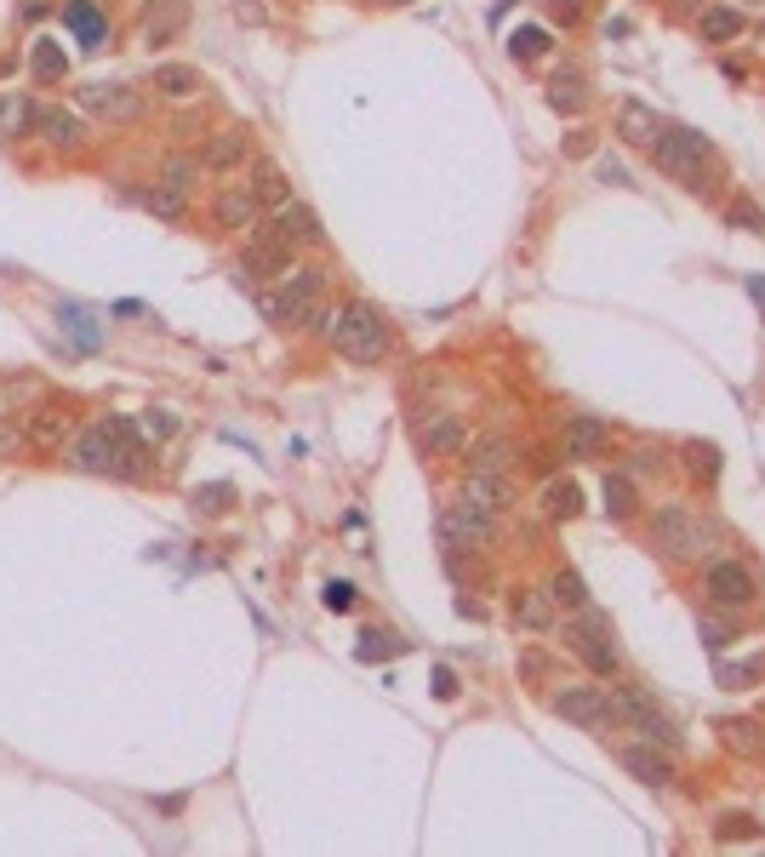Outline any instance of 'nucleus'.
Masks as SVG:
<instances>
[{
	"label": "nucleus",
	"mask_w": 765,
	"mask_h": 857,
	"mask_svg": "<svg viewBox=\"0 0 765 857\" xmlns=\"http://www.w3.org/2000/svg\"><path fill=\"white\" fill-rule=\"evenodd\" d=\"M315 332L338 349L349 367H383V355L394 349V332H389L383 309H372L365 298H349L338 309H320L315 315Z\"/></svg>",
	"instance_id": "1"
},
{
	"label": "nucleus",
	"mask_w": 765,
	"mask_h": 857,
	"mask_svg": "<svg viewBox=\"0 0 765 857\" xmlns=\"http://www.w3.org/2000/svg\"><path fill=\"white\" fill-rule=\"evenodd\" d=\"M320 292H326V269H320V263H291L275 286H263L257 309L269 315L275 326H286V332H297V326H309L326 309Z\"/></svg>",
	"instance_id": "2"
},
{
	"label": "nucleus",
	"mask_w": 765,
	"mask_h": 857,
	"mask_svg": "<svg viewBox=\"0 0 765 857\" xmlns=\"http://www.w3.org/2000/svg\"><path fill=\"white\" fill-rule=\"evenodd\" d=\"M714 543H720L714 520H703L691 504H657V515H651V549H662L669 560L691 567V560H709Z\"/></svg>",
	"instance_id": "3"
},
{
	"label": "nucleus",
	"mask_w": 765,
	"mask_h": 857,
	"mask_svg": "<svg viewBox=\"0 0 765 857\" xmlns=\"http://www.w3.org/2000/svg\"><path fill=\"white\" fill-rule=\"evenodd\" d=\"M651 160L669 178H680L686 189H703V167H714V144L691 126H662L657 144H651Z\"/></svg>",
	"instance_id": "4"
},
{
	"label": "nucleus",
	"mask_w": 765,
	"mask_h": 857,
	"mask_svg": "<svg viewBox=\"0 0 765 857\" xmlns=\"http://www.w3.org/2000/svg\"><path fill=\"white\" fill-rule=\"evenodd\" d=\"M565 646H572L594 675H617L623 669V652H617V635H612V617L594 612V606H577L572 623H565Z\"/></svg>",
	"instance_id": "5"
},
{
	"label": "nucleus",
	"mask_w": 765,
	"mask_h": 857,
	"mask_svg": "<svg viewBox=\"0 0 765 857\" xmlns=\"http://www.w3.org/2000/svg\"><path fill=\"white\" fill-rule=\"evenodd\" d=\"M612 709H617V720H628L646 743H662V749H680V732H674V720L657 709V698L640 686V680H623L617 691H612Z\"/></svg>",
	"instance_id": "6"
},
{
	"label": "nucleus",
	"mask_w": 765,
	"mask_h": 857,
	"mask_svg": "<svg viewBox=\"0 0 765 857\" xmlns=\"http://www.w3.org/2000/svg\"><path fill=\"white\" fill-rule=\"evenodd\" d=\"M549 703H554V715H565L572 727H583V732H594V738L617 727L612 691H606V686H594V680H572V686H560Z\"/></svg>",
	"instance_id": "7"
},
{
	"label": "nucleus",
	"mask_w": 765,
	"mask_h": 857,
	"mask_svg": "<svg viewBox=\"0 0 765 857\" xmlns=\"http://www.w3.org/2000/svg\"><path fill=\"white\" fill-rule=\"evenodd\" d=\"M440 543L446 549H457V554H480V549H491L497 543V515H486V509H475V504H446L440 509Z\"/></svg>",
	"instance_id": "8"
},
{
	"label": "nucleus",
	"mask_w": 765,
	"mask_h": 857,
	"mask_svg": "<svg viewBox=\"0 0 765 857\" xmlns=\"http://www.w3.org/2000/svg\"><path fill=\"white\" fill-rule=\"evenodd\" d=\"M70 464H75V469H86V475H120L126 446H120V435H115V423H109V417L86 423L81 435L70 441Z\"/></svg>",
	"instance_id": "9"
},
{
	"label": "nucleus",
	"mask_w": 765,
	"mask_h": 857,
	"mask_svg": "<svg viewBox=\"0 0 765 857\" xmlns=\"http://www.w3.org/2000/svg\"><path fill=\"white\" fill-rule=\"evenodd\" d=\"M703 595L720 612H754L759 606V578L743 567V560H714L709 578H703Z\"/></svg>",
	"instance_id": "10"
},
{
	"label": "nucleus",
	"mask_w": 765,
	"mask_h": 857,
	"mask_svg": "<svg viewBox=\"0 0 765 857\" xmlns=\"http://www.w3.org/2000/svg\"><path fill=\"white\" fill-rule=\"evenodd\" d=\"M81 109L109 126H131V120H144V92L120 86V81H92V86H81Z\"/></svg>",
	"instance_id": "11"
},
{
	"label": "nucleus",
	"mask_w": 765,
	"mask_h": 857,
	"mask_svg": "<svg viewBox=\"0 0 765 857\" xmlns=\"http://www.w3.org/2000/svg\"><path fill=\"white\" fill-rule=\"evenodd\" d=\"M560 446H565L572 464H594V457L612 452V423L588 417V412H572V417L560 423Z\"/></svg>",
	"instance_id": "12"
},
{
	"label": "nucleus",
	"mask_w": 765,
	"mask_h": 857,
	"mask_svg": "<svg viewBox=\"0 0 765 857\" xmlns=\"http://www.w3.org/2000/svg\"><path fill=\"white\" fill-rule=\"evenodd\" d=\"M23 441L35 446V452H63L75 441V417H70V406L63 401H41L35 412L23 417Z\"/></svg>",
	"instance_id": "13"
},
{
	"label": "nucleus",
	"mask_w": 765,
	"mask_h": 857,
	"mask_svg": "<svg viewBox=\"0 0 765 857\" xmlns=\"http://www.w3.org/2000/svg\"><path fill=\"white\" fill-rule=\"evenodd\" d=\"M269 235H275V241H286L291 252H315V246H326V229H320L315 207H304L297 194H291V201L269 218Z\"/></svg>",
	"instance_id": "14"
},
{
	"label": "nucleus",
	"mask_w": 765,
	"mask_h": 857,
	"mask_svg": "<svg viewBox=\"0 0 765 857\" xmlns=\"http://www.w3.org/2000/svg\"><path fill=\"white\" fill-rule=\"evenodd\" d=\"M241 269H246L252 281H280V275L291 269V246L275 241L269 223H263V229H252L246 246H241Z\"/></svg>",
	"instance_id": "15"
},
{
	"label": "nucleus",
	"mask_w": 765,
	"mask_h": 857,
	"mask_svg": "<svg viewBox=\"0 0 765 857\" xmlns=\"http://www.w3.org/2000/svg\"><path fill=\"white\" fill-rule=\"evenodd\" d=\"M212 218L229 235H252V229H263V201L252 194V183H229V189H217Z\"/></svg>",
	"instance_id": "16"
},
{
	"label": "nucleus",
	"mask_w": 765,
	"mask_h": 857,
	"mask_svg": "<svg viewBox=\"0 0 765 857\" xmlns=\"http://www.w3.org/2000/svg\"><path fill=\"white\" fill-rule=\"evenodd\" d=\"M252 160V131L246 126H217L201 138V167L206 172H235Z\"/></svg>",
	"instance_id": "17"
},
{
	"label": "nucleus",
	"mask_w": 765,
	"mask_h": 857,
	"mask_svg": "<svg viewBox=\"0 0 765 857\" xmlns=\"http://www.w3.org/2000/svg\"><path fill=\"white\" fill-rule=\"evenodd\" d=\"M183 29H189V0H144V18H138L144 46H172Z\"/></svg>",
	"instance_id": "18"
},
{
	"label": "nucleus",
	"mask_w": 765,
	"mask_h": 857,
	"mask_svg": "<svg viewBox=\"0 0 765 857\" xmlns=\"http://www.w3.org/2000/svg\"><path fill=\"white\" fill-rule=\"evenodd\" d=\"M417 446L428 457H463L469 452V423H463L457 412H428L417 423Z\"/></svg>",
	"instance_id": "19"
},
{
	"label": "nucleus",
	"mask_w": 765,
	"mask_h": 857,
	"mask_svg": "<svg viewBox=\"0 0 765 857\" xmlns=\"http://www.w3.org/2000/svg\"><path fill=\"white\" fill-rule=\"evenodd\" d=\"M63 29H70L86 52L109 46V12L97 7V0H63Z\"/></svg>",
	"instance_id": "20"
},
{
	"label": "nucleus",
	"mask_w": 765,
	"mask_h": 857,
	"mask_svg": "<svg viewBox=\"0 0 765 857\" xmlns=\"http://www.w3.org/2000/svg\"><path fill=\"white\" fill-rule=\"evenodd\" d=\"M35 131H41V144H52L63 155H81L86 149V120L75 109H63V104H46L41 120H35Z\"/></svg>",
	"instance_id": "21"
},
{
	"label": "nucleus",
	"mask_w": 765,
	"mask_h": 857,
	"mask_svg": "<svg viewBox=\"0 0 765 857\" xmlns=\"http://www.w3.org/2000/svg\"><path fill=\"white\" fill-rule=\"evenodd\" d=\"M469 469H486V475H509L520 464V441L514 435H475L469 452H463Z\"/></svg>",
	"instance_id": "22"
},
{
	"label": "nucleus",
	"mask_w": 765,
	"mask_h": 857,
	"mask_svg": "<svg viewBox=\"0 0 765 857\" xmlns=\"http://www.w3.org/2000/svg\"><path fill=\"white\" fill-rule=\"evenodd\" d=\"M623 766L635 772L640 783L662 789V783H674V749H662V743H628L623 749Z\"/></svg>",
	"instance_id": "23"
},
{
	"label": "nucleus",
	"mask_w": 765,
	"mask_h": 857,
	"mask_svg": "<svg viewBox=\"0 0 765 857\" xmlns=\"http://www.w3.org/2000/svg\"><path fill=\"white\" fill-rule=\"evenodd\" d=\"M149 86H155V97H166V104H189V97L206 92V81H201L194 63H155Z\"/></svg>",
	"instance_id": "24"
},
{
	"label": "nucleus",
	"mask_w": 765,
	"mask_h": 857,
	"mask_svg": "<svg viewBox=\"0 0 765 857\" xmlns=\"http://www.w3.org/2000/svg\"><path fill=\"white\" fill-rule=\"evenodd\" d=\"M463 504H475L486 515H503V509H514V486H509V475L469 469V480H463Z\"/></svg>",
	"instance_id": "25"
},
{
	"label": "nucleus",
	"mask_w": 765,
	"mask_h": 857,
	"mask_svg": "<svg viewBox=\"0 0 765 857\" xmlns=\"http://www.w3.org/2000/svg\"><path fill=\"white\" fill-rule=\"evenodd\" d=\"M657 131H662V115H657L651 104H640V97H623V109H617V138L635 144V149H651Z\"/></svg>",
	"instance_id": "26"
},
{
	"label": "nucleus",
	"mask_w": 765,
	"mask_h": 857,
	"mask_svg": "<svg viewBox=\"0 0 765 857\" xmlns=\"http://www.w3.org/2000/svg\"><path fill=\"white\" fill-rule=\"evenodd\" d=\"M252 194L263 201V212H280L286 201H291V183H286V172L275 167V160H252Z\"/></svg>",
	"instance_id": "27"
},
{
	"label": "nucleus",
	"mask_w": 765,
	"mask_h": 857,
	"mask_svg": "<svg viewBox=\"0 0 765 857\" xmlns=\"http://www.w3.org/2000/svg\"><path fill=\"white\" fill-rule=\"evenodd\" d=\"M509 617L520 623V629H549L554 623V601H549V589H514V601H509Z\"/></svg>",
	"instance_id": "28"
},
{
	"label": "nucleus",
	"mask_w": 765,
	"mask_h": 857,
	"mask_svg": "<svg viewBox=\"0 0 765 857\" xmlns=\"http://www.w3.org/2000/svg\"><path fill=\"white\" fill-rule=\"evenodd\" d=\"M549 104H554L560 115H577V109L588 104V75L577 70V63H572V70H554V81H549Z\"/></svg>",
	"instance_id": "29"
},
{
	"label": "nucleus",
	"mask_w": 765,
	"mask_h": 857,
	"mask_svg": "<svg viewBox=\"0 0 765 857\" xmlns=\"http://www.w3.org/2000/svg\"><path fill=\"white\" fill-rule=\"evenodd\" d=\"M748 29V18L737 12V7H709L703 18H697V35H703L709 46H725V41H737Z\"/></svg>",
	"instance_id": "30"
},
{
	"label": "nucleus",
	"mask_w": 765,
	"mask_h": 857,
	"mask_svg": "<svg viewBox=\"0 0 765 857\" xmlns=\"http://www.w3.org/2000/svg\"><path fill=\"white\" fill-rule=\"evenodd\" d=\"M41 120V104H29L23 92H7L0 97V138H29Z\"/></svg>",
	"instance_id": "31"
},
{
	"label": "nucleus",
	"mask_w": 765,
	"mask_h": 857,
	"mask_svg": "<svg viewBox=\"0 0 765 857\" xmlns=\"http://www.w3.org/2000/svg\"><path fill=\"white\" fill-rule=\"evenodd\" d=\"M720 743L731 749V754H765V732L754 727V720H743V715H731V720H720Z\"/></svg>",
	"instance_id": "32"
},
{
	"label": "nucleus",
	"mask_w": 765,
	"mask_h": 857,
	"mask_svg": "<svg viewBox=\"0 0 765 857\" xmlns=\"http://www.w3.org/2000/svg\"><path fill=\"white\" fill-rule=\"evenodd\" d=\"M144 207H149L160 223H183V218H189V194L155 178V189H144Z\"/></svg>",
	"instance_id": "33"
},
{
	"label": "nucleus",
	"mask_w": 765,
	"mask_h": 857,
	"mask_svg": "<svg viewBox=\"0 0 765 857\" xmlns=\"http://www.w3.org/2000/svg\"><path fill=\"white\" fill-rule=\"evenodd\" d=\"M543 589H549V601H554L560 612H577V606H588V589H583V578H577L572 567H560V572H554Z\"/></svg>",
	"instance_id": "34"
},
{
	"label": "nucleus",
	"mask_w": 765,
	"mask_h": 857,
	"mask_svg": "<svg viewBox=\"0 0 765 857\" xmlns=\"http://www.w3.org/2000/svg\"><path fill=\"white\" fill-rule=\"evenodd\" d=\"M577 509H583L577 480H549V486H543V515H549V520H572Z\"/></svg>",
	"instance_id": "35"
},
{
	"label": "nucleus",
	"mask_w": 765,
	"mask_h": 857,
	"mask_svg": "<svg viewBox=\"0 0 765 857\" xmlns=\"http://www.w3.org/2000/svg\"><path fill=\"white\" fill-rule=\"evenodd\" d=\"M160 183H172V189H194V183H201V155H166L160 160Z\"/></svg>",
	"instance_id": "36"
},
{
	"label": "nucleus",
	"mask_w": 765,
	"mask_h": 857,
	"mask_svg": "<svg viewBox=\"0 0 765 857\" xmlns=\"http://www.w3.org/2000/svg\"><path fill=\"white\" fill-rule=\"evenodd\" d=\"M29 63H35V81H41V86H52V81H63V75H70V57L57 52V41H35V52H29Z\"/></svg>",
	"instance_id": "37"
},
{
	"label": "nucleus",
	"mask_w": 765,
	"mask_h": 857,
	"mask_svg": "<svg viewBox=\"0 0 765 857\" xmlns=\"http://www.w3.org/2000/svg\"><path fill=\"white\" fill-rule=\"evenodd\" d=\"M635 509H640L635 480H628V475H606V515H612V520H628Z\"/></svg>",
	"instance_id": "38"
},
{
	"label": "nucleus",
	"mask_w": 765,
	"mask_h": 857,
	"mask_svg": "<svg viewBox=\"0 0 765 857\" xmlns=\"http://www.w3.org/2000/svg\"><path fill=\"white\" fill-rule=\"evenodd\" d=\"M686 469H691L697 480H714V475H720V446L691 441V446H686Z\"/></svg>",
	"instance_id": "39"
},
{
	"label": "nucleus",
	"mask_w": 765,
	"mask_h": 857,
	"mask_svg": "<svg viewBox=\"0 0 765 857\" xmlns=\"http://www.w3.org/2000/svg\"><path fill=\"white\" fill-rule=\"evenodd\" d=\"M725 218L737 223V229H748V235H765V212L748 201V194H731V207H725Z\"/></svg>",
	"instance_id": "40"
},
{
	"label": "nucleus",
	"mask_w": 765,
	"mask_h": 857,
	"mask_svg": "<svg viewBox=\"0 0 765 857\" xmlns=\"http://www.w3.org/2000/svg\"><path fill=\"white\" fill-rule=\"evenodd\" d=\"M543 46H549V35H543V29H514V35H509V52H514L520 63L543 57Z\"/></svg>",
	"instance_id": "41"
},
{
	"label": "nucleus",
	"mask_w": 765,
	"mask_h": 857,
	"mask_svg": "<svg viewBox=\"0 0 765 857\" xmlns=\"http://www.w3.org/2000/svg\"><path fill=\"white\" fill-rule=\"evenodd\" d=\"M138 428H144V441H166V435L178 428V417H172V412H144Z\"/></svg>",
	"instance_id": "42"
},
{
	"label": "nucleus",
	"mask_w": 765,
	"mask_h": 857,
	"mask_svg": "<svg viewBox=\"0 0 765 857\" xmlns=\"http://www.w3.org/2000/svg\"><path fill=\"white\" fill-rule=\"evenodd\" d=\"M229 498H235V491H229V486H206V491H194V509L217 515V509H229Z\"/></svg>",
	"instance_id": "43"
},
{
	"label": "nucleus",
	"mask_w": 765,
	"mask_h": 857,
	"mask_svg": "<svg viewBox=\"0 0 765 857\" xmlns=\"http://www.w3.org/2000/svg\"><path fill=\"white\" fill-rule=\"evenodd\" d=\"M360 641H365V646H360V657H365V664H372L378 652H394V646H401V641H394V635H383V629H365Z\"/></svg>",
	"instance_id": "44"
},
{
	"label": "nucleus",
	"mask_w": 765,
	"mask_h": 857,
	"mask_svg": "<svg viewBox=\"0 0 765 857\" xmlns=\"http://www.w3.org/2000/svg\"><path fill=\"white\" fill-rule=\"evenodd\" d=\"M743 835H754V817H743V812L720 817V840H743Z\"/></svg>",
	"instance_id": "45"
},
{
	"label": "nucleus",
	"mask_w": 765,
	"mask_h": 857,
	"mask_svg": "<svg viewBox=\"0 0 765 857\" xmlns=\"http://www.w3.org/2000/svg\"><path fill=\"white\" fill-rule=\"evenodd\" d=\"M326 606L331 612H354V589L349 583H326Z\"/></svg>",
	"instance_id": "46"
},
{
	"label": "nucleus",
	"mask_w": 765,
	"mask_h": 857,
	"mask_svg": "<svg viewBox=\"0 0 765 857\" xmlns=\"http://www.w3.org/2000/svg\"><path fill=\"white\" fill-rule=\"evenodd\" d=\"M435 691H440V698H457V675L451 669H435Z\"/></svg>",
	"instance_id": "47"
},
{
	"label": "nucleus",
	"mask_w": 765,
	"mask_h": 857,
	"mask_svg": "<svg viewBox=\"0 0 765 857\" xmlns=\"http://www.w3.org/2000/svg\"><path fill=\"white\" fill-rule=\"evenodd\" d=\"M743 286H748V298L765 309V275H743Z\"/></svg>",
	"instance_id": "48"
},
{
	"label": "nucleus",
	"mask_w": 765,
	"mask_h": 857,
	"mask_svg": "<svg viewBox=\"0 0 765 857\" xmlns=\"http://www.w3.org/2000/svg\"><path fill=\"white\" fill-rule=\"evenodd\" d=\"M235 12H241L246 23H263V7H257V0H235Z\"/></svg>",
	"instance_id": "49"
},
{
	"label": "nucleus",
	"mask_w": 765,
	"mask_h": 857,
	"mask_svg": "<svg viewBox=\"0 0 765 857\" xmlns=\"http://www.w3.org/2000/svg\"><path fill=\"white\" fill-rule=\"evenodd\" d=\"M601 178H606V183H628V172L617 167V160H601Z\"/></svg>",
	"instance_id": "50"
},
{
	"label": "nucleus",
	"mask_w": 765,
	"mask_h": 857,
	"mask_svg": "<svg viewBox=\"0 0 765 857\" xmlns=\"http://www.w3.org/2000/svg\"><path fill=\"white\" fill-rule=\"evenodd\" d=\"M703 641H709V646H714V652H720V646H725V641H731V635H725V629H720V623H703Z\"/></svg>",
	"instance_id": "51"
},
{
	"label": "nucleus",
	"mask_w": 765,
	"mask_h": 857,
	"mask_svg": "<svg viewBox=\"0 0 765 857\" xmlns=\"http://www.w3.org/2000/svg\"><path fill=\"white\" fill-rule=\"evenodd\" d=\"M12 446H29L23 435H12V428H0V452H12Z\"/></svg>",
	"instance_id": "52"
},
{
	"label": "nucleus",
	"mask_w": 765,
	"mask_h": 857,
	"mask_svg": "<svg viewBox=\"0 0 765 857\" xmlns=\"http://www.w3.org/2000/svg\"><path fill=\"white\" fill-rule=\"evenodd\" d=\"M378 7H412V0H378Z\"/></svg>",
	"instance_id": "53"
}]
</instances>
